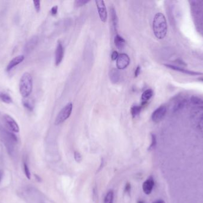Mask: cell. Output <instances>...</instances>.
<instances>
[{"mask_svg":"<svg viewBox=\"0 0 203 203\" xmlns=\"http://www.w3.org/2000/svg\"><path fill=\"white\" fill-rule=\"evenodd\" d=\"M153 30L155 37L159 39H163L167 34V24L165 16L161 13H157L153 21Z\"/></svg>","mask_w":203,"mask_h":203,"instance_id":"obj_1","label":"cell"},{"mask_svg":"<svg viewBox=\"0 0 203 203\" xmlns=\"http://www.w3.org/2000/svg\"><path fill=\"white\" fill-rule=\"evenodd\" d=\"M33 89V79L29 72L23 74L19 82V91L23 98L29 97Z\"/></svg>","mask_w":203,"mask_h":203,"instance_id":"obj_2","label":"cell"},{"mask_svg":"<svg viewBox=\"0 0 203 203\" xmlns=\"http://www.w3.org/2000/svg\"><path fill=\"white\" fill-rule=\"evenodd\" d=\"M73 104L71 102L67 104L61 110L60 113L58 114L55 121V125H59L64 123L71 116L73 110Z\"/></svg>","mask_w":203,"mask_h":203,"instance_id":"obj_3","label":"cell"},{"mask_svg":"<svg viewBox=\"0 0 203 203\" xmlns=\"http://www.w3.org/2000/svg\"><path fill=\"white\" fill-rule=\"evenodd\" d=\"M191 117L198 130L203 134V106L192 110Z\"/></svg>","mask_w":203,"mask_h":203,"instance_id":"obj_4","label":"cell"},{"mask_svg":"<svg viewBox=\"0 0 203 203\" xmlns=\"http://www.w3.org/2000/svg\"><path fill=\"white\" fill-rule=\"evenodd\" d=\"M3 120L8 129L11 132L17 133L20 131L19 126L15 120L10 115L5 114L3 116Z\"/></svg>","mask_w":203,"mask_h":203,"instance_id":"obj_5","label":"cell"},{"mask_svg":"<svg viewBox=\"0 0 203 203\" xmlns=\"http://www.w3.org/2000/svg\"><path fill=\"white\" fill-rule=\"evenodd\" d=\"M167 112V109L165 106H161L155 110L151 115L152 120L155 122L158 123L160 122L165 116Z\"/></svg>","mask_w":203,"mask_h":203,"instance_id":"obj_6","label":"cell"},{"mask_svg":"<svg viewBox=\"0 0 203 203\" xmlns=\"http://www.w3.org/2000/svg\"><path fill=\"white\" fill-rule=\"evenodd\" d=\"M95 2L98 8L99 17L102 22L105 23L108 18V14H107L106 7L104 1L102 0H96L95 1Z\"/></svg>","mask_w":203,"mask_h":203,"instance_id":"obj_7","label":"cell"},{"mask_svg":"<svg viewBox=\"0 0 203 203\" xmlns=\"http://www.w3.org/2000/svg\"><path fill=\"white\" fill-rule=\"evenodd\" d=\"M130 63V58L128 55L122 53L119 55L116 60V67L118 69L123 70L127 68Z\"/></svg>","mask_w":203,"mask_h":203,"instance_id":"obj_8","label":"cell"},{"mask_svg":"<svg viewBox=\"0 0 203 203\" xmlns=\"http://www.w3.org/2000/svg\"><path fill=\"white\" fill-rule=\"evenodd\" d=\"M64 47L60 41L58 42L56 50H55V63L57 66H59L62 59L64 58Z\"/></svg>","mask_w":203,"mask_h":203,"instance_id":"obj_9","label":"cell"},{"mask_svg":"<svg viewBox=\"0 0 203 203\" xmlns=\"http://www.w3.org/2000/svg\"><path fill=\"white\" fill-rule=\"evenodd\" d=\"M24 60V56L23 55H19L14 57L8 64L7 71H10L15 67L16 66L20 64Z\"/></svg>","mask_w":203,"mask_h":203,"instance_id":"obj_10","label":"cell"},{"mask_svg":"<svg viewBox=\"0 0 203 203\" xmlns=\"http://www.w3.org/2000/svg\"><path fill=\"white\" fill-rule=\"evenodd\" d=\"M110 15H111V22L112 24L113 29L116 32L117 28H118V18L116 15V11L115 7L113 6L110 7Z\"/></svg>","mask_w":203,"mask_h":203,"instance_id":"obj_11","label":"cell"},{"mask_svg":"<svg viewBox=\"0 0 203 203\" xmlns=\"http://www.w3.org/2000/svg\"><path fill=\"white\" fill-rule=\"evenodd\" d=\"M154 185V180L152 178H149L148 179L146 180L143 184V192L146 195L150 194L153 188Z\"/></svg>","mask_w":203,"mask_h":203,"instance_id":"obj_12","label":"cell"},{"mask_svg":"<svg viewBox=\"0 0 203 203\" xmlns=\"http://www.w3.org/2000/svg\"><path fill=\"white\" fill-rule=\"evenodd\" d=\"M109 78L113 84L119 82L121 78L120 72L119 70L118 69H111L109 72Z\"/></svg>","mask_w":203,"mask_h":203,"instance_id":"obj_13","label":"cell"},{"mask_svg":"<svg viewBox=\"0 0 203 203\" xmlns=\"http://www.w3.org/2000/svg\"><path fill=\"white\" fill-rule=\"evenodd\" d=\"M165 66L166 67H167V68L171 69L174 70V71H179L180 72H182L184 73H186V74L190 75H202V73H201L185 70V69H184L180 68V67L175 66L171 65V64H165Z\"/></svg>","mask_w":203,"mask_h":203,"instance_id":"obj_14","label":"cell"},{"mask_svg":"<svg viewBox=\"0 0 203 203\" xmlns=\"http://www.w3.org/2000/svg\"><path fill=\"white\" fill-rule=\"evenodd\" d=\"M38 42V37H33L27 42L26 46H25V51L26 52H30L32 51L36 45H37Z\"/></svg>","mask_w":203,"mask_h":203,"instance_id":"obj_15","label":"cell"},{"mask_svg":"<svg viewBox=\"0 0 203 203\" xmlns=\"http://www.w3.org/2000/svg\"><path fill=\"white\" fill-rule=\"evenodd\" d=\"M114 43L118 49L121 50L125 45V40L122 37H121L120 35L117 34L114 38Z\"/></svg>","mask_w":203,"mask_h":203,"instance_id":"obj_16","label":"cell"},{"mask_svg":"<svg viewBox=\"0 0 203 203\" xmlns=\"http://www.w3.org/2000/svg\"><path fill=\"white\" fill-rule=\"evenodd\" d=\"M23 105L29 110L32 111L34 109L35 103L32 99L30 98H23L22 100Z\"/></svg>","mask_w":203,"mask_h":203,"instance_id":"obj_17","label":"cell"},{"mask_svg":"<svg viewBox=\"0 0 203 203\" xmlns=\"http://www.w3.org/2000/svg\"><path fill=\"white\" fill-rule=\"evenodd\" d=\"M153 95V91L151 89L146 90L142 95V100L143 102H147Z\"/></svg>","mask_w":203,"mask_h":203,"instance_id":"obj_18","label":"cell"},{"mask_svg":"<svg viewBox=\"0 0 203 203\" xmlns=\"http://www.w3.org/2000/svg\"><path fill=\"white\" fill-rule=\"evenodd\" d=\"M143 107L140 105V106H133L131 108V114L132 115L133 118H135L137 116H138L142 111V110L143 109Z\"/></svg>","mask_w":203,"mask_h":203,"instance_id":"obj_19","label":"cell"},{"mask_svg":"<svg viewBox=\"0 0 203 203\" xmlns=\"http://www.w3.org/2000/svg\"><path fill=\"white\" fill-rule=\"evenodd\" d=\"M0 100L7 104H10L13 102L11 97L6 93L2 91H0Z\"/></svg>","mask_w":203,"mask_h":203,"instance_id":"obj_20","label":"cell"},{"mask_svg":"<svg viewBox=\"0 0 203 203\" xmlns=\"http://www.w3.org/2000/svg\"><path fill=\"white\" fill-rule=\"evenodd\" d=\"M191 102L193 105H195L197 107H200V106H203V100L196 96H193L191 98Z\"/></svg>","mask_w":203,"mask_h":203,"instance_id":"obj_21","label":"cell"},{"mask_svg":"<svg viewBox=\"0 0 203 203\" xmlns=\"http://www.w3.org/2000/svg\"><path fill=\"white\" fill-rule=\"evenodd\" d=\"M113 200V192L112 191H109L105 197L104 203H112Z\"/></svg>","mask_w":203,"mask_h":203,"instance_id":"obj_22","label":"cell"},{"mask_svg":"<svg viewBox=\"0 0 203 203\" xmlns=\"http://www.w3.org/2000/svg\"><path fill=\"white\" fill-rule=\"evenodd\" d=\"M185 100H180L178 102H177L176 104H175L174 106V111H176L180 110L182 109L185 105Z\"/></svg>","mask_w":203,"mask_h":203,"instance_id":"obj_23","label":"cell"},{"mask_svg":"<svg viewBox=\"0 0 203 203\" xmlns=\"http://www.w3.org/2000/svg\"><path fill=\"white\" fill-rule=\"evenodd\" d=\"M89 2V1H87V0H76L74 4L76 7H80L84 6L86 4L88 3Z\"/></svg>","mask_w":203,"mask_h":203,"instance_id":"obj_24","label":"cell"},{"mask_svg":"<svg viewBox=\"0 0 203 203\" xmlns=\"http://www.w3.org/2000/svg\"><path fill=\"white\" fill-rule=\"evenodd\" d=\"M24 173L27 177V179H30L31 178V175H30V171L29 169V167L27 166V164H26V163H24Z\"/></svg>","mask_w":203,"mask_h":203,"instance_id":"obj_25","label":"cell"},{"mask_svg":"<svg viewBox=\"0 0 203 203\" xmlns=\"http://www.w3.org/2000/svg\"><path fill=\"white\" fill-rule=\"evenodd\" d=\"M74 159L75 161L78 163H80L82 162V155L80 154V153H78V151H75L74 152Z\"/></svg>","mask_w":203,"mask_h":203,"instance_id":"obj_26","label":"cell"},{"mask_svg":"<svg viewBox=\"0 0 203 203\" xmlns=\"http://www.w3.org/2000/svg\"><path fill=\"white\" fill-rule=\"evenodd\" d=\"M34 7L37 12H39L40 10V1H33Z\"/></svg>","mask_w":203,"mask_h":203,"instance_id":"obj_27","label":"cell"},{"mask_svg":"<svg viewBox=\"0 0 203 203\" xmlns=\"http://www.w3.org/2000/svg\"><path fill=\"white\" fill-rule=\"evenodd\" d=\"M152 141H151V144L150 146L149 147V149H153L156 144V137L154 135H152Z\"/></svg>","mask_w":203,"mask_h":203,"instance_id":"obj_28","label":"cell"},{"mask_svg":"<svg viewBox=\"0 0 203 203\" xmlns=\"http://www.w3.org/2000/svg\"><path fill=\"white\" fill-rule=\"evenodd\" d=\"M118 57H119L118 53L117 51H113L112 53V54H111V59H112V60L115 61V60H117V58H118Z\"/></svg>","mask_w":203,"mask_h":203,"instance_id":"obj_29","label":"cell"},{"mask_svg":"<svg viewBox=\"0 0 203 203\" xmlns=\"http://www.w3.org/2000/svg\"><path fill=\"white\" fill-rule=\"evenodd\" d=\"M57 13H58V6H53L51 10V14L52 15V16H56Z\"/></svg>","mask_w":203,"mask_h":203,"instance_id":"obj_30","label":"cell"},{"mask_svg":"<svg viewBox=\"0 0 203 203\" xmlns=\"http://www.w3.org/2000/svg\"><path fill=\"white\" fill-rule=\"evenodd\" d=\"M140 71H141V67L140 66H138L135 69V72H134L135 77H137L140 75Z\"/></svg>","mask_w":203,"mask_h":203,"instance_id":"obj_31","label":"cell"},{"mask_svg":"<svg viewBox=\"0 0 203 203\" xmlns=\"http://www.w3.org/2000/svg\"><path fill=\"white\" fill-rule=\"evenodd\" d=\"M130 190H131V185L129 183H127V185H125V191L128 192Z\"/></svg>","mask_w":203,"mask_h":203,"instance_id":"obj_32","label":"cell"},{"mask_svg":"<svg viewBox=\"0 0 203 203\" xmlns=\"http://www.w3.org/2000/svg\"><path fill=\"white\" fill-rule=\"evenodd\" d=\"M153 203H165V201L163 200H157L154 202H153Z\"/></svg>","mask_w":203,"mask_h":203,"instance_id":"obj_33","label":"cell"},{"mask_svg":"<svg viewBox=\"0 0 203 203\" xmlns=\"http://www.w3.org/2000/svg\"><path fill=\"white\" fill-rule=\"evenodd\" d=\"M2 175H3V173H2V171L0 170V181L2 179Z\"/></svg>","mask_w":203,"mask_h":203,"instance_id":"obj_34","label":"cell"},{"mask_svg":"<svg viewBox=\"0 0 203 203\" xmlns=\"http://www.w3.org/2000/svg\"><path fill=\"white\" fill-rule=\"evenodd\" d=\"M138 203H144V202H143V201H138Z\"/></svg>","mask_w":203,"mask_h":203,"instance_id":"obj_35","label":"cell"},{"mask_svg":"<svg viewBox=\"0 0 203 203\" xmlns=\"http://www.w3.org/2000/svg\"><path fill=\"white\" fill-rule=\"evenodd\" d=\"M200 80H202V81H203V78H200Z\"/></svg>","mask_w":203,"mask_h":203,"instance_id":"obj_36","label":"cell"}]
</instances>
